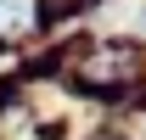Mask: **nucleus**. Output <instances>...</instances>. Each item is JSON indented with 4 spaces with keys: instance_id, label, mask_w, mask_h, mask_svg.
<instances>
[{
    "instance_id": "1",
    "label": "nucleus",
    "mask_w": 146,
    "mask_h": 140,
    "mask_svg": "<svg viewBox=\"0 0 146 140\" xmlns=\"http://www.w3.org/2000/svg\"><path fill=\"white\" fill-rule=\"evenodd\" d=\"M0 28H28V0H0Z\"/></svg>"
}]
</instances>
